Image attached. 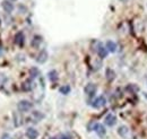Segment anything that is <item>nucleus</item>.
<instances>
[{"mask_svg":"<svg viewBox=\"0 0 147 139\" xmlns=\"http://www.w3.org/2000/svg\"><path fill=\"white\" fill-rule=\"evenodd\" d=\"M32 106H33V104L30 101L22 100V101H19L18 104H17V109H18V111H20V112H27V111H30L32 109Z\"/></svg>","mask_w":147,"mask_h":139,"instance_id":"1","label":"nucleus"},{"mask_svg":"<svg viewBox=\"0 0 147 139\" xmlns=\"http://www.w3.org/2000/svg\"><path fill=\"white\" fill-rule=\"evenodd\" d=\"M105 104H107L105 97H104V96H98V97H96V99L93 101L91 105H92L94 109H100V107H103Z\"/></svg>","mask_w":147,"mask_h":139,"instance_id":"2","label":"nucleus"},{"mask_svg":"<svg viewBox=\"0 0 147 139\" xmlns=\"http://www.w3.org/2000/svg\"><path fill=\"white\" fill-rule=\"evenodd\" d=\"M96 89H97V87L95 84H92V83H90V84H87L85 88H84V92H85V94L87 95V96H90V97H93L94 95H95V93H96Z\"/></svg>","mask_w":147,"mask_h":139,"instance_id":"3","label":"nucleus"},{"mask_svg":"<svg viewBox=\"0 0 147 139\" xmlns=\"http://www.w3.org/2000/svg\"><path fill=\"white\" fill-rule=\"evenodd\" d=\"M93 130H94L100 137H104L105 134H107V130H105L104 126L101 124V123H94V128H93Z\"/></svg>","mask_w":147,"mask_h":139,"instance_id":"4","label":"nucleus"},{"mask_svg":"<svg viewBox=\"0 0 147 139\" xmlns=\"http://www.w3.org/2000/svg\"><path fill=\"white\" fill-rule=\"evenodd\" d=\"M1 7L3 8V10L8 14H10L13 10H14V3L10 1V0H3L1 2Z\"/></svg>","mask_w":147,"mask_h":139,"instance_id":"5","label":"nucleus"},{"mask_svg":"<svg viewBox=\"0 0 147 139\" xmlns=\"http://www.w3.org/2000/svg\"><path fill=\"white\" fill-rule=\"evenodd\" d=\"M14 42H15L18 47H23V45H24V42H25L24 33H23V32H17V33L15 34V37H14Z\"/></svg>","mask_w":147,"mask_h":139,"instance_id":"6","label":"nucleus"},{"mask_svg":"<svg viewBox=\"0 0 147 139\" xmlns=\"http://www.w3.org/2000/svg\"><path fill=\"white\" fill-rule=\"evenodd\" d=\"M96 51H97V54H98V57L100 58H102V59H104V58H107L108 57V49L105 48V45H103V44H98V47H97V49H96Z\"/></svg>","mask_w":147,"mask_h":139,"instance_id":"7","label":"nucleus"},{"mask_svg":"<svg viewBox=\"0 0 147 139\" xmlns=\"http://www.w3.org/2000/svg\"><path fill=\"white\" fill-rule=\"evenodd\" d=\"M104 123L107 124V126H109V127H113L115 123H117V117L114 115V114H108L105 118H104Z\"/></svg>","mask_w":147,"mask_h":139,"instance_id":"8","label":"nucleus"},{"mask_svg":"<svg viewBox=\"0 0 147 139\" xmlns=\"http://www.w3.org/2000/svg\"><path fill=\"white\" fill-rule=\"evenodd\" d=\"M26 137L28 139H36L38 137V131H37L36 129H34V128H28L27 130H26Z\"/></svg>","mask_w":147,"mask_h":139,"instance_id":"9","label":"nucleus"},{"mask_svg":"<svg viewBox=\"0 0 147 139\" xmlns=\"http://www.w3.org/2000/svg\"><path fill=\"white\" fill-rule=\"evenodd\" d=\"M48 58H49V55H48V52H47L45 50H42L41 52L38 53V55H37L36 62H38V63H44V62H47Z\"/></svg>","mask_w":147,"mask_h":139,"instance_id":"10","label":"nucleus"},{"mask_svg":"<svg viewBox=\"0 0 147 139\" xmlns=\"http://www.w3.org/2000/svg\"><path fill=\"white\" fill-rule=\"evenodd\" d=\"M105 48L108 49L109 52L114 53L115 51H117V44H115L113 41H107V43H105Z\"/></svg>","mask_w":147,"mask_h":139,"instance_id":"11","label":"nucleus"},{"mask_svg":"<svg viewBox=\"0 0 147 139\" xmlns=\"http://www.w3.org/2000/svg\"><path fill=\"white\" fill-rule=\"evenodd\" d=\"M48 78H49V80L52 82V83L57 82L58 78H59V76H58V71H57V70H51V71H49V74H48Z\"/></svg>","mask_w":147,"mask_h":139,"instance_id":"12","label":"nucleus"},{"mask_svg":"<svg viewBox=\"0 0 147 139\" xmlns=\"http://www.w3.org/2000/svg\"><path fill=\"white\" fill-rule=\"evenodd\" d=\"M41 43H42V36H40V35H35V36L33 37V40H32V47H34V48H38Z\"/></svg>","mask_w":147,"mask_h":139,"instance_id":"13","label":"nucleus"},{"mask_svg":"<svg viewBox=\"0 0 147 139\" xmlns=\"http://www.w3.org/2000/svg\"><path fill=\"white\" fill-rule=\"evenodd\" d=\"M128 132H129V130L126 126H121V127H119V129H118V134H119L121 137H126V136L128 135Z\"/></svg>","mask_w":147,"mask_h":139,"instance_id":"14","label":"nucleus"},{"mask_svg":"<svg viewBox=\"0 0 147 139\" xmlns=\"http://www.w3.org/2000/svg\"><path fill=\"white\" fill-rule=\"evenodd\" d=\"M22 89H23V90H25V92L31 90V89H32V80H31V79H28V80L24 82V83H23V85H22Z\"/></svg>","mask_w":147,"mask_h":139,"instance_id":"15","label":"nucleus"},{"mask_svg":"<svg viewBox=\"0 0 147 139\" xmlns=\"http://www.w3.org/2000/svg\"><path fill=\"white\" fill-rule=\"evenodd\" d=\"M105 76H107V79H108L109 82H111V80L114 79V77H115V72H114L112 69H110V68H108V69H107V72H105Z\"/></svg>","mask_w":147,"mask_h":139,"instance_id":"16","label":"nucleus"},{"mask_svg":"<svg viewBox=\"0 0 147 139\" xmlns=\"http://www.w3.org/2000/svg\"><path fill=\"white\" fill-rule=\"evenodd\" d=\"M70 90H71V88H70L69 85H63V86H61L60 88H59V92H60L62 95H67V94H69Z\"/></svg>","mask_w":147,"mask_h":139,"instance_id":"17","label":"nucleus"},{"mask_svg":"<svg viewBox=\"0 0 147 139\" xmlns=\"http://www.w3.org/2000/svg\"><path fill=\"white\" fill-rule=\"evenodd\" d=\"M30 76H31L32 79H34V78H36L37 76H40V71H38L36 67H33V68L30 69Z\"/></svg>","mask_w":147,"mask_h":139,"instance_id":"18","label":"nucleus"},{"mask_svg":"<svg viewBox=\"0 0 147 139\" xmlns=\"http://www.w3.org/2000/svg\"><path fill=\"white\" fill-rule=\"evenodd\" d=\"M33 115H34V117H36V122L40 121L41 119H43V118H44V115H43V114H41V113H38V111H35V112L33 113Z\"/></svg>","mask_w":147,"mask_h":139,"instance_id":"19","label":"nucleus"},{"mask_svg":"<svg viewBox=\"0 0 147 139\" xmlns=\"http://www.w3.org/2000/svg\"><path fill=\"white\" fill-rule=\"evenodd\" d=\"M1 139H13V137L9 135V134H3L1 136Z\"/></svg>","mask_w":147,"mask_h":139,"instance_id":"20","label":"nucleus"},{"mask_svg":"<svg viewBox=\"0 0 147 139\" xmlns=\"http://www.w3.org/2000/svg\"><path fill=\"white\" fill-rule=\"evenodd\" d=\"M60 139H71V137H70L69 135H63Z\"/></svg>","mask_w":147,"mask_h":139,"instance_id":"21","label":"nucleus"},{"mask_svg":"<svg viewBox=\"0 0 147 139\" xmlns=\"http://www.w3.org/2000/svg\"><path fill=\"white\" fill-rule=\"evenodd\" d=\"M10 1H11V2H13V1H16V0H10Z\"/></svg>","mask_w":147,"mask_h":139,"instance_id":"22","label":"nucleus"},{"mask_svg":"<svg viewBox=\"0 0 147 139\" xmlns=\"http://www.w3.org/2000/svg\"><path fill=\"white\" fill-rule=\"evenodd\" d=\"M0 54H1V49H0Z\"/></svg>","mask_w":147,"mask_h":139,"instance_id":"23","label":"nucleus"},{"mask_svg":"<svg viewBox=\"0 0 147 139\" xmlns=\"http://www.w3.org/2000/svg\"><path fill=\"white\" fill-rule=\"evenodd\" d=\"M51 139H57V138H51Z\"/></svg>","mask_w":147,"mask_h":139,"instance_id":"24","label":"nucleus"}]
</instances>
